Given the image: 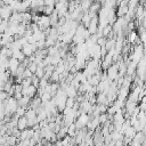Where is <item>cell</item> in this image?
Returning <instances> with one entry per match:
<instances>
[{
	"label": "cell",
	"instance_id": "1",
	"mask_svg": "<svg viewBox=\"0 0 146 146\" xmlns=\"http://www.w3.org/2000/svg\"><path fill=\"white\" fill-rule=\"evenodd\" d=\"M107 78H108L111 81L119 78V64L111 65V66L107 68Z\"/></svg>",
	"mask_w": 146,
	"mask_h": 146
},
{
	"label": "cell",
	"instance_id": "2",
	"mask_svg": "<svg viewBox=\"0 0 146 146\" xmlns=\"http://www.w3.org/2000/svg\"><path fill=\"white\" fill-rule=\"evenodd\" d=\"M36 87H34L33 84H30L29 87H24L22 89V95L23 96H27L30 98H33L36 95Z\"/></svg>",
	"mask_w": 146,
	"mask_h": 146
},
{
	"label": "cell",
	"instance_id": "3",
	"mask_svg": "<svg viewBox=\"0 0 146 146\" xmlns=\"http://www.w3.org/2000/svg\"><path fill=\"white\" fill-rule=\"evenodd\" d=\"M13 8L11 6H5L1 8V11H0V17L3 19V21H8L13 14Z\"/></svg>",
	"mask_w": 146,
	"mask_h": 146
},
{
	"label": "cell",
	"instance_id": "4",
	"mask_svg": "<svg viewBox=\"0 0 146 146\" xmlns=\"http://www.w3.org/2000/svg\"><path fill=\"white\" fill-rule=\"evenodd\" d=\"M16 127H17V129L18 130H24V129H26L27 128V119L25 117V116H21V117H18L17 119V124H16Z\"/></svg>",
	"mask_w": 146,
	"mask_h": 146
},
{
	"label": "cell",
	"instance_id": "5",
	"mask_svg": "<svg viewBox=\"0 0 146 146\" xmlns=\"http://www.w3.org/2000/svg\"><path fill=\"white\" fill-rule=\"evenodd\" d=\"M30 100H31L30 97H27V96H22L21 99L17 100V104H18V106H22V107L27 108V106H29V104H30Z\"/></svg>",
	"mask_w": 146,
	"mask_h": 146
},
{
	"label": "cell",
	"instance_id": "6",
	"mask_svg": "<svg viewBox=\"0 0 146 146\" xmlns=\"http://www.w3.org/2000/svg\"><path fill=\"white\" fill-rule=\"evenodd\" d=\"M137 39H138L137 33H136L135 31H131L130 34H129V36H128V41H129V43H136Z\"/></svg>",
	"mask_w": 146,
	"mask_h": 146
},
{
	"label": "cell",
	"instance_id": "7",
	"mask_svg": "<svg viewBox=\"0 0 146 146\" xmlns=\"http://www.w3.org/2000/svg\"><path fill=\"white\" fill-rule=\"evenodd\" d=\"M49 80H50V81H52V82H58V81H59V73H58V72H56V71H54V72H52V74L50 75Z\"/></svg>",
	"mask_w": 146,
	"mask_h": 146
},
{
	"label": "cell",
	"instance_id": "8",
	"mask_svg": "<svg viewBox=\"0 0 146 146\" xmlns=\"http://www.w3.org/2000/svg\"><path fill=\"white\" fill-rule=\"evenodd\" d=\"M127 11H128V6H123V5H122V6L120 7V9L117 10V15L122 17Z\"/></svg>",
	"mask_w": 146,
	"mask_h": 146
},
{
	"label": "cell",
	"instance_id": "9",
	"mask_svg": "<svg viewBox=\"0 0 146 146\" xmlns=\"http://www.w3.org/2000/svg\"><path fill=\"white\" fill-rule=\"evenodd\" d=\"M2 22H3V19H2V18H1V17H0V24H1V23H2Z\"/></svg>",
	"mask_w": 146,
	"mask_h": 146
},
{
	"label": "cell",
	"instance_id": "10",
	"mask_svg": "<svg viewBox=\"0 0 146 146\" xmlns=\"http://www.w3.org/2000/svg\"><path fill=\"white\" fill-rule=\"evenodd\" d=\"M89 1H90V2H92V1H94V0H89Z\"/></svg>",
	"mask_w": 146,
	"mask_h": 146
}]
</instances>
